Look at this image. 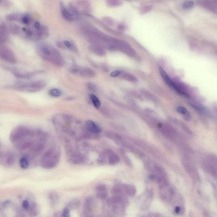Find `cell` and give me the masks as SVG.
Returning <instances> with one entry per match:
<instances>
[{
  "label": "cell",
  "mask_w": 217,
  "mask_h": 217,
  "mask_svg": "<svg viewBox=\"0 0 217 217\" xmlns=\"http://www.w3.org/2000/svg\"><path fill=\"white\" fill-rule=\"evenodd\" d=\"M160 194L162 199L166 201H169L173 197L174 191L167 182L164 184L160 185Z\"/></svg>",
  "instance_id": "cell-10"
},
{
  "label": "cell",
  "mask_w": 217,
  "mask_h": 217,
  "mask_svg": "<svg viewBox=\"0 0 217 217\" xmlns=\"http://www.w3.org/2000/svg\"><path fill=\"white\" fill-rule=\"evenodd\" d=\"M36 50L39 56L44 60L59 67L64 66L63 57L53 46L47 43H40L37 45Z\"/></svg>",
  "instance_id": "cell-3"
},
{
  "label": "cell",
  "mask_w": 217,
  "mask_h": 217,
  "mask_svg": "<svg viewBox=\"0 0 217 217\" xmlns=\"http://www.w3.org/2000/svg\"><path fill=\"white\" fill-rule=\"evenodd\" d=\"M89 48L92 52H93L94 54H96V55L99 56H105L106 54L105 50H104V48L98 45L92 43V45L89 46Z\"/></svg>",
  "instance_id": "cell-20"
},
{
  "label": "cell",
  "mask_w": 217,
  "mask_h": 217,
  "mask_svg": "<svg viewBox=\"0 0 217 217\" xmlns=\"http://www.w3.org/2000/svg\"><path fill=\"white\" fill-rule=\"evenodd\" d=\"M95 194L97 197L101 199H105L108 196L107 189L105 185L99 184L95 187Z\"/></svg>",
  "instance_id": "cell-17"
},
{
  "label": "cell",
  "mask_w": 217,
  "mask_h": 217,
  "mask_svg": "<svg viewBox=\"0 0 217 217\" xmlns=\"http://www.w3.org/2000/svg\"><path fill=\"white\" fill-rule=\"evenodd\" d=\"M153 198V192L152 190H147L145 192L142 197H141V205L140 207L142 210H146L149 207L150 204H151Z\"/></svg>",
  "instance_id": "cell-13"
},
{
  "label": "cell",
  "mask_w": 217,
  "mask_h": 217,
  "mask_svg": "<svg viewBox=\"0 0 217 217\" xmlns=\"http://www.w3.org/2000/svg\"><path fill=\"white\" fill-rule=\"evenodd\" d=\"M79 205H80V201H78V200L76 199V200H74V201H71L69 204H68V208H78V206H79Z\"/></svg>",
  "instance_id": "cell-33"
},
{
  "label": "cell",
  "mask_w": 217,
  "mask_h": 217,
  "mask_svg": "<svg viewBox=\"0 0 217 217\" xmlns=\"http://www.w3.org/2000/svg\"><path fill=\"white\" fill-rule=\"evenodd\" d=\"M122 72H122V71H120V70H115V71H114V72H112L110 73V76L111 77H119V76H120L121 74L122 73Z\"/></svg>",
  "instance_id": "cell-35"
},
{
  "label": "cell",
  "mask_w": 217,
  "mask_h": 217,
  "mask_svg": "<svg viewBox=\"0 0 217 217\" xmlns=\"http://www.w3.org/2000/svg\"><path fill=\"white\" fill-rule=\"evenodd\" d=\"M22 22L25 24H27L30 22L31 19H30V16L29 15H24L22 17L21 19Z\"/></svg>",
  "instance_id": "cell-34"
},
{
  "label": "cell",
  "mask_w": 217,
  "mask_h": 217,
  "mask_svg": "<svg viewBox=\"0 0 217 217\" xmlns=\"http://www.w3.org/2000/svg\"><path fill=\"white\" fill-rule=\"evenodd\" d=\"M194 5V3L193 1H190V0H187L183 3V7L185 8V9H190V8H192Z\"/></svg>",
  "instance_id": "cell-31"
},
{
  "label": "cell",
  "mask_w": 217,
  "mask_h": 217,
  "mask_svg": "<svg viewBox=\"0 0 217 217\" xmlns=\"http://www.w3.org/2000/svg\"><path fill=\"white\" fill-rule=\"evenodd\" d=\"M72 72V73L78 74L80 76L85 78H93L95 77V75L94 71L88 68H84L82 69H73Z\"/></svg>",
  "instance_id": "cell-14"
},
{
  "label": "cell",
  "mask_w": 217,
  "mask_h": 217,
  "mask_svg": "<svg viewBox=\"0 0 217 217\" xmlns=\"http://www.w3.org/2000/svg\"><path fill=\"white\" fill-rule=\"evenodd\" d=\"M85 33L92 43L106 48L110 51H119L132 57L135 56L134 50L126 41L108 36L96 30H87Z\"/></svg>",
  "instance_id": "cell-1"
},
{
  "label": "cell",
  "mask_w": 217,
  "mask_h": 217,
  "mask_svg": "<svg viewBox=\"0 0 217 217\" xmlns=\"http://www.w3.org/2000/svg\"><path fill=\"white\" fill-rule=\"evenodd\" d=\"M64 216H69V208L67 207L64 208V210L63 211V214H62Z\"/></svg>",
  "instance_id": "cell-37"
},
{
  "label": "cell",
  "mask_w": 217,
  "mask_h": 217,
  "mask_svg": "<svg viewBox=\"0 0 217 217\" xmlns=\"http://www.w3.org/2000/svg\"><path fill=\"white\" fill-rule=\"evenodd\" d=\"M63 43H64V45L65 47H66V48H68L69 50H70L71 51L75 52L77 51V48H76V47H75V45H74L72 42H70L69 41L65 40V41H64Z\"/></svg>",
  "instance_id": "cell-29"
},
{
  "label": "cell",
  "mask_w": 217,
  "mask_h": 217,
  "mask_svg": "<svg viewBox=\"0 0 217 217\" xmlns=\"http://www.w3.org/2000/svg\"><path fill=\"white\" fill-rule=\"evenodd\" d=\"M62 94V91L58 89H52L49 91V94L53 97H59Z\"/></svg>",
  "instance_id": "cell-30"
},
{
  "label": "cell",
  "mask_w": 217,
  "mask_h": 217,
  "mask_svg": "<svg viewBox=\"0 0 217 217\" xmlns=\"http://www.w3.org/2000/svg\"><path fill=\"white\" fill-rule=\"evenodd\" d=\"M1 159L2 164L6 166H10L14 162V156L10 153H7L4 154V155H2Z\"/></svg>",
  "instance_id": "cell-19"
},
{
  "label": "cell",
  "mask_w": 217,
  "mask_h": 217,
  "mask_svg": "<svg viewBox=\"0 0 217 217\" xmlns=\"http://www.w3.org/2000/svg\"><path fill=\"white\" fill-rule=\"evenodd\" d=\"M106 153L108 156V164L110 165H115L116 164H117L119 162L120 158L116 153L111 151L107 152Z\"/></svg>",
  "instance_id": "cell-22"
},
{
  "label": "cell",
  "mask_w": 217,
  "mask_h": 217,
  "mask_svg": "<svg viewBox=\"0 0 217 217\" xmlns=\"http://www.w3.org/2000/svg\"><path fill=\"white\" fill-rule=\"evenodd\" d=\"M122 190H121L123 192V193H126L130 196H134L136 192L135 186L131 185H123L122 186Z\"/></svg>",
  "instance_id": "cell-21"
},
{
  "label": "cell",
  "mask_w": 217,
  "mask_h": 217,
  "mask_svg": "<svg viewBox=\"0 0 217 217\" xmlns=\"http://www.w3.org/2000/svg\"><path fill=\"white\" fill-rule=\"evenodd\" d=\"M0 56L1 59L10 63H15L17 60L15 54L10 49L7 47H1L0 50Z\"/></svg>",
  "instance_id": "cell-11"
},
{
  "label": "cell",
  "mask_w": 217,
  "mask_h": 217,
  "mask_svg": "<svg viewBox=\"0 0 217 217\" xmlns=\"http://www.w3.org/2000/svg\"><path fill=\"white\" fill-rule=\"evenodd\" d=\"M30 131L24 126H19L12 131L10 135V140L12 142L17 143L24 140L29 135Z\"/></svg>",
  "instance_id": "cell-7"
},
{
  "label": "cell",
  "mask_w": 217,
  "mask_h": 217,
  "mask_svg": "<svg viewBox=\"0 0 217 217\" xmlns=\"http://www.w3.org/2000/svg\"><path fill=\"white\" fill-rule=\"evenodd\" d=\"M83 160H84V158H83V156H82L80 153H79L78 152H75L71 156L70 161L71 162H73V163L80 164L82 163Z\"/></svg>",
  "instance_id": "cell-24"
},
{
  "label": "cell",
  "mask_w": 217,
  "mask_h": 217,
  "mask_svg": "<svg viewBox=\"0 0 217 217\" xmlns=\"http://www.w3.org/2000/svg\"><path fill=\"white\" fill-rule=\"evenodd\" d=\"M120 76H121V78H122L123 79H124V80H126L129 82H136L137 81V79L136 78V77H135L134 75H132L129 73L122 72V73L121 74Z\"/></svg>",
  "instance_id": "cell-25"
},
{
  "label": "cell",
  "mask_w": 217,
  "mask_h": 217,
  "mask_svg": "<svg viewBox=\"0 0 217 217\" xmlns=\"http://www.w3.org/2000/svg\"><path fill=\"white\" fill-rule=\"evenodd\" d=\"M120 0H106V4L108 7H116L122 5Z\"/></svg>",
  "instance_id": "cell-27"
},
{
  "label": "cell",
  "mask_w": 217,
  "mask_h": 217,
  "mask_svg": "<svg viewBox=\"0 0 217 217\" xmlns=\"http://www.w3.org/2000/svg\"><path fill=\"white\" fill-rule=\"evenodd\" d=\"M90 99L92 102H93L94 106L95 107V108H99L100 106H101V102H100L99 99L95 96V95L94 94H90Z\"/></svg>",
  "instance_id": "cell-28"
},
{
  "label": "cell",
  "mask_w": 217,
  "mask_h": 217,
  "mask_svg": "<svg viewBox=\"0 0 217 217\" xmlns=\"http://www.w3.org/2000/svg\"><path fill=\"white\" fill-rule=\"evenodd\" d=\"M53 122L57 129L72 136L86 137L90 132L87 129L83 128L80 121L69 115H57L54 117Z\"/></svg>",
  "instance_id": "cell-2"
},
{
  "label": "cell",
  "mask_w": 217,
  "mask_h": 217,
  "mask_svg": "<svg viewBox=\"0 0 217 217\" xmlns=\"http://www.w3.org/2000/svg\"><path fill=\"white\" fill-rule=\"evenodd\" d=\"M22 206L24 207V209L28 210L30 208V203L27 201H24L22 203Z\"/></svg>",
  "instance_id": "cell-36"
},
{
  "label": "cell",
  "mask_w": 217,
  "mask_h": 217,
  "mask_svg": "<svg viewBox=\"0 0 217 217\" xmlns=\"http://www.w3.org/2000/svg\"><path fill=\"white\" fill-rule=\"evenodd\" d=\"M85 128L92 134H98L101 132V128L93 120L87 121L85 122Z\"/></svg>",
  "instance_id": "cell-18"
},
{
  "label": "cell",
  "mask_w": 217,
  "mask_h": 217,
  "mask_svg": "<svg viewBox=\"0 0 217 217\" xmlns=\"http://www.w3.org/2000/svg\"><path fill=\"white\" fill-rule=\"evenodd\" d=\"M46 85V83L43 81H39L26 83L18 87V89L21 91L29 92V93H35V92L42 90Z\"/></svg>",
  "instance_id": "cell-6"
},
{
  "label": "cell",
  "mask_w": 217,
  "mask_h": 217,
  "mask_svg": "<svg viewBox=\"0 0 217 217\" xmlns=\"http://www.w3.org/2000/svg\"><path fill=\"white\" fill-rule=\"evenodd\" d=\"M182 164L183 165L185 170L187 173L189 174L190 176L193 178L196 179L198 177V174L197 173V170H196L194 165L187 158H182Z\"/></svg>",
  "instance_id": "cell-12"
},
{
  "label": "cell",
  "mask_w": 217,
  "mask_h": 217,
  "mask_svg": "<svg viewBox=\"0 0 217 217\" xmlns=\"http://www.w3.org/2000/svg\"><path fill=\"white\" fill-rule=\"evenodd\" d=\"M84 213H93L95 208V202L93 197H87L84 203Z\"/></svg>",
  "instance_id": "cell-15"
},
{
  "label": "cell",
  "mask_w": 217,
  "mask_h": 217,
  "mask_svg": "<svg viewBox=\"0 0 217 217\" xmlns=\"http://www.w3.org/2000/svg\"><path fill=\"white\" fill-rule=\"evenodd\" d=\"M176 110L178 112L180 113L182 115H183V116H184V118L187 120H189L190 119V114H189V112L187 111V110L186 108H185L183 106H178L176 108Z\"/></svg>",
  "instance_id": "cell-26"
},
{
  "label": "cell",
  "mask_w": 217,
  "mask_h": 217,
  "mask_svg": "<svg viewBox=\"0 0 217 217\" xmlns=\"http://www.w3.org/2000/svg\"><path fill=\"white\" fill-rule=\"evenodd\" d=\"M20 166L23 169H26L29 166V162L26 158L22 157L21 159L20 160Z\"/></svg>",
  "instance_id": "cell-32"
},
{
  "label": "cell",
  "mask_w": 217,
  "mask_h": 217,
  "mask_svg": "<svg viewBox=\"0 0 217 217\" xmlns=\"http://www.w3.org/2000/svg\"><path fill=\"white\" fill-rule=\"evenodd\" d=\"M159 72H160V73L161 75V76L162 77V78L164 79V82L168 84L169 87H171V88H173L174 90H176L178 93L182 95H188L187 93H186V92L183 90L182 88H181V87L179 86L178 84H176V83H175L174 82H173L171 78L169 75L167 74V73L165 72V71L160 68H159Z\"/></svg>",
  "instance_id": "cell-8"
},
{
  "label": "cell",
  "mask_w": 217,
  "mask_h": 217,
  "mask_svg": "<svg viewBox=\"0 0 217 217\" xmlns=\"http://www.w3.org/2000/svg\"><path fill=\"white\" fill-rule=\"evenodd\" d=\"M8 37L7 28L5 26L1 24L0 26V41L1 43L5 42Z\"/></svg>",
  "instance_id": "cell-23"
},
{
  "label": "cell",
  "mask_w": 217,
  "mask_h": 217,
  "mask_svg": "<svg viewBox=\"0 0 217 217\" xmlns=\"http://www.w3.org/2000/svg\"><path fill=\"white\" fill-rule=\"evenodd\" d=\"M106 136L108 137V138L112 140L116 144L122 146V147H126L127 148L132 150V151H134L135 150V148L132 147V145H129L127 142H126V140H125L122 136H120L119 135L116 134V133H115L114 132H106Z\"/></svg>",
  "instance_id": "cell-9"
},
{
  "label": "cell",
  "mask_w": 217,
  "mask_h": 217,
  "mask_svg": "<svg viewBox=\"0 0 217 217\" xmlns=\"http://www.w3.org/2000/svg\"><path fill=\"white\" fill-rule=\"evenodd\" d=\"M61 12L63 17L68 21H73L78 19V16L75 12L68 10L66 8H62Z\"/></svg>",
  "instance_id": "cell-16"
},
{
  "label": "cell",
  "mask_w": 217,
  "mask_h": 217,
  "mask_svg": "<svg viewBox=\"0 0 217 217\" xmlns=\"http://www.w3.org/2000/svg\"><path fill=\"white\" fill-rule=\"evenodd\" d=\"M60 160L59 151L56 148H50L45 153L41 159V166L46 169H51L56 167Z\"/></svg>",
  "instance_id": "cell-4"
},
{
  "label": "cell",
  "mask_w": 217,
  "mask_h": 217,
  "mask_svg": "<svg viewBox=\"0 0 217 217\" xmlns=\"http://www.w3.org/2000/svg\"><path fill=\"white\" fill-rule=\"evenodd\" d=\"M122 194H115L114 196H113L110 201V205L112 211L117 215L122 214V213L124 212L127 202Z\"/></svg>",
  "instance_id": "cell-5"
}]
</instances>
